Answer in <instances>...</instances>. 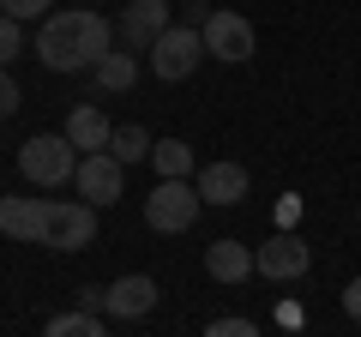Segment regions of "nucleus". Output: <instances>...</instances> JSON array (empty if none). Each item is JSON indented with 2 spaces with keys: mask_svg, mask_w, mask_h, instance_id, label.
I'll list each match as a JSON object with an SVG mask.
<instances>
[{
  "mask_svg": "<svg viewBox=\"0 0 361 337\" xmlns=\"http://www.w3.org/2000/svg\"><path fill=\"white\" fill-rule=\"evenodd\" d=\"M115 49V25L90 6H66V13H49L37 30V61L49 73H85L103 54Z\"/></svg>",
  "mask_w": 361,
  "mask_h": 337,
  "instance_id": "obj_1",
  "label": "nucleus"
},
{
  "mask_svg": "<svg viewBox=\"0 0 361 337\" xmlns=\"http://www.w3.org/2000/svg\"><path fill=\"white\" fill-rule=\"evenodd\" d=\"M42 247L54 253H78L97 241V205L90 199H42Z\"/></svg>",
  "mask_w": 361,
  "mask_h": 337,
  "instance_id": "obj_2",
  "label": "nucleus"
},
{
  "mask_svg": "<svg viewBox=\"0 0 361 337\" xmlns=\"http://www.w3.org/2000/svg\"><path fill=\"white\" fill-rule=\"evenodd\" d=\"M199 211H205V199H199V187L187 181V175L157 181V193L145 199V223H151L157 235H187L199 223Z\"/></svg>",
  "mask_w": 361,
  "mask_h": 337,
  "instance_id": "obj_3",
  "label": "nucleus"
},
{
  "mask_svg": "<svg viewBox=\"0 0 361 337\" xmlns=\"http://www.w3.org/2000/svg\"><path fill=\"white\" fill-rule=\"evenodd\" d=\"M18 168H25V181L37 187H66L78 168V145L66 133H37V139L18 145Z\"/></svg>",
  "mask_w": 361,
  "mask_h": 337,
  "instance_id": "obj_4",
  "label": "nucleus"
},
{
  "mask_svg": "<svg viewBox=\"0 0 361 337\" xmlns=\"http://www.w3.org/2000/svg\"><path fill=\"white\" fill-rule=\"evenodd\" d=\"M199 61H205V37H199L193 25H169L163 37L151 42V73L163 78V85H180V78H193Z\"/></svg>",
  "mask_w": 361,
  "mask_h": 337,
  "instance_id": "obj_5",
  "label": "nucleus"
},
{
  "mask_svg": "<svg viewBox=\"0 0 361 337\" xmlns=\"http://www.w3.org/2000/svg\"><path fill=\"white\" fill-rule=\"evenodd\" d=\"M199 37H205V54H211V61H223V66H241V61H253V49H259V30L247 25L241 13H229V6L205 13Z\"/></svg>",
  "mask_w": 361,
  "mask_h": 337,
  "instance_id": "obj_6",
  "label": "nucleus"
},
{
  "mask_svg": "<svg viewBox=\"0 0 361 337\" xmlns=\"http://www.w3.org/2000/svg\"><path fill=\"white\" fill-rule=\"evenodd\" d=\"M307 265H313V247L295 229H271V241L253 247V271L271 283H295V277H307Z\"/></svg>",
  "mask_w": 361,
  "mask_h": 337,
  "instance_id": "obj_7",
  "label": "nucleus"
},
{
  "mask_svg": "<svg viewBox=\"0 0 361 337\" xmlns=\"http://www.w3.org/2000/svg\"><path fill=\"white\" fill-rule=\"evenodd\" d=\"M73 187L78 199H90V205H115L121 187H127V163H121L115 151H85L73 168Z\"/></svg>",
  "mask_w": 361,
  "mask_h": 337,
  "instance_id": "obj_8",
  "label": "nucleus"
},
{
  "mask_svg": "<svg viewBox=\"0 0 361 337\" xmlns=\"http://www.w3.org/2000/svg\"><path fill=\"white\" fill-rule=\"evenodd\" d=\"M169 25H175V18H169V0H133V6H121V25L115 30H121L127 49H151Z\"/></svg>",
  "mask_w": 361,
  "mask_h": 337,
  "instance_id": "obj_9",
  "label": "nucleus"
},
{
  "mask_svg": "<svg viewBox=\"0 0 361 337\" xmlns=\"http://www.w3.org/2000/svg\"><path fill=\"white\" fill-rule=\"evenodd\" d=\"M193 187H199V199H205V205H223V211H229V205H241V199H247L253 175H247L241 163H229V157H223V163H205V168H199Z\"/></svg>",
  "mask_w": 361,
  "mask_h": 337,
  "instance_id": "obj_10",
  "label": "nucleus"
},
{
  "mask_svg": "<svg viewBox=\"0 0 361 337\" xmlns=\"http://www.w3.org/2000/svg\"><path fill=\"white\" fill-rule=\"evenodd\" d=\"M157 307V277H121V283H109L103 295V313L109 319H145V313Z\"/></svg>",
  "mask_w": 361,
  "mask_h": 337,
  "instance_id": "obj_11",
  "label": "nucleus"
},
{
  "mask_svg": "<svg viewBox=\"0 0 361 337\" xmlns=\"http://www.w3.org/2000/svg\"><path fill=\"white\" fill-rule=\"evenodd\" d=\"M205 271L217 277V283H247V277H253V247L223 235V241L205 247Z\"/></svg>",
  "mask_w": 361,
  "mask_h": 337,
  "instance_id": "obj_12",
  "label": "nucleus"
},
{
  "mask_svg": "<svg viewBox=\"0 0 361 337\" xmlns=\"http://www.w3.org/2000/svg\"><path fill=\"white\" fill-rule=\"evenodd\" d=\"M109 133L115 127H109V115L97 103H78L73 115H66V139H73L78 151H109Z\"/></svg>",
  "mask_w": 361,
  "mask_h": 337,
  "instance_id": "obj_13",
  "label": "nucleus"
},
{
  "mask_svg": "<svg viewBox=\"0 0 361 337\" xmlns=\"http://www.w3.org/2000/svg\"><path fill=\"white\" fill-rule=\"evenodd\" d=\"M0 235H13V241H37V235H42V199L6 193V199H0Z\"/></svg>",
  "mask_w": 361,
  "mask_h": 337,
  "instance_id": "obj_14",
  "label": "nucleus"
},
{
  "mask_svg": "<svg viewBox=\"0 0 361 337\" xmlns=\"http://www.w3.org/2000/svg\"><path fill=\"white\" fill-rule=\"evenodd\" d=\"M90 78H97V91H109V97L133 91V85H139V54H133V49H109L103 61L90 66Z\"/></svg>",
  "mask_w": 361,
  "mask_h": 337,
  "instance_id": "obj_15",
  "label": "nucleus"
},
{
  "mask_svg": "<svg viewBox=\"0 0 361 337\" xmlns=\"http://www.w3.org/2000/svg\"><path fill=\"white\" fill-rule=\"evenodd\" d=\"M151 163H157V175H193L199 168V157H193V145L187 139H151Z\"/></svg>",
  "mask_w": 361,
  "mask_h": 337,
  "instance_id": "obj_16",
  "label": "nucleus"
},
{
  "mask_svg": "<svg viewBox=\"0 0 361 337\" xmlns=\"http://www.w3.org/2000/svg\"><path fill=\"white\" fill-rule=\"evenodd\" d=\"M103 331H109V313H97V307H73V313L49 319V337H103Z\"/></svg>",
  "mask_w": 361,
  "mask_h": 337,
  "instance_id": "obj_17",
  "label": "nucleus"
},
{
  "mask_svg": "<svg viewBox=\"0 0 361 337\" xmlns=\"http://www.w3.org/2000/svg\"><path fill=\"white\" fill-rule=\"evenodd\" d=\"M109 151H115L121 163H145V157H151V133L145 127H115L109 133Z\"/></svg>",
  "mask_w": 361,
  "mask_h": 337,
  "instance_id": "obj_18",
  "label": "nucleus"
},
{
  "mask_svg": "<svg viewBox=\"0 0 361 337\" xmlns=\"http://www.w3.org/2000/svg\"><path fill=\"white\" fill-rule=\"evenodd\" d=\"M18 54H25V25L13 13H0V66H13Z\"/></svg>",
  "mask_w": 361,
  "mask_h": 337,
  "instance_id": "obj_19",
  "label": "nucleus"
},
{
  "mask_svg": "<svg viewBox=\"0 0 361 337\" xmlns=\"http://www.w3.org/2000/svg\"><path fill=\"white\" fill-rule=\"evenodd\" d=\"M0 13H13L18 25H25V18H49L54 0H0Z\"/></svg>",
  "mask_w": 361,
  "mask_h": 337,
  "instance_id": "obj_20",
  "label": "nucleus"
},
{
  "mask_svg": "<svg viewBox=\"0 0 361 337\" xmlns=\"http://www.w3.org/2000/svg\"><path fill=\"white\" fill-rule=\"evenodd\" d=\"M18 103H25V91H18V78L6 73V66H0V121H6V115H18Z\"/></svg>",
  "mask_w": 361,
  "mask_h": 337,
  "instance_id": "obj_21",
  "label": "nucleus"
},
{
  "mask_svg": "<svg viewBox=\"0 0 361 337\" xmlns=\"http://www.w3.org/2000/svg\"><path fill=\"white\" fill-rule=\"evenodd\" d=\"M211 331H217V337H253L259 325H253V319H217Z\"/></svg>",
  "mask_w": 361,
  "mask_h": 337,
  "instance_id": "obj_22",
  "label": "nucleus"
},
{
  "mask_svg": "<svg viewBox=\"0 0 361 337\" xmlns=\"http://www.w3.org/2000/svg\"><path fill=\"white\" fill-rule=\"evenodd\" d=\"M73 295H78V307H97V313H103V295H109V289H103V283H78Z\"/></svg>",
  "mask_w": 361,
  "mask_h": 337,
  "instance_id": "obj_23",
  "label": "nucleus"
},
{
  "mask_svg": "<svg viewBox=\"0 0 361 337\" xmlns=\"http://www.w3.org/2000/svg\"><path fill=\"white\" fill-rule=\"evenodd\" d=\"M343 313H349V319H361V277H349V283H343Z\"/></svg>",
  "mask_w": 361,
  "mask_h": 337,
  "instance_id": "obj_24",
  "label": "nucleus"
},
{
  "mask_svg": "<svg viewBox=\"0 0 361 337\" xmlns=\"http://www.w3.org/2000/svg\"><path fill=\"white\" fill-rule=\"evenodd\" d=\"M295 217H301V199H283L277 205V229H295Z\"/></svg>",
  "mask_w": 361,
  "mask_h": 337,
  "instance_id": "obj_25",
  "label": "nucleus"
}]
</instances>
